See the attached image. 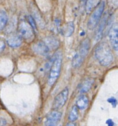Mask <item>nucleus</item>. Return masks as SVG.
Masks as SVG:
<instances>
[{
	"label": "nucleus",
	"instance_id": "nucleus-24",
	"mask_svg": "<svg viewBox=\"0 0 118 126\" xmlns=\"http://www.w3.org/2000/svg\"><path fill=\"white\" fill-rule=\"evenodd\" d=\"M85 1L86 0H81V2H82V3H84V2H85Z\"/></svg>",
	"mask_w": 118,
	"mask_h": 126
},
{
	"label": "nucleus",
	"instance_id": "nucleus-11",
	"mask_svg": "<svg viewBox=\"0 0 118 126\" xmlns=\"http://www.w3.org/2000/svg\"><path fill=\"white\" fill-rule=\"evenodd\" d=\"M7 44L12 48L18 47L22 44L23 39L18 33H11L6 39Z\"/></svg>",
	"mask_w": 118,
	"mask_h": 126
},
{
	"label": "nucleus",
	"instance_id": "nucleus-17",
	"mask_svg": "<svg viewBox=\"0 0 118 126\" xmlns=\"http://www.w3.org/2000/svg\"><path fill=\"white\" fill-rule=\"evenodd\" d=\"M8 22V16L4 10H0V31L4 29Z\"/></svg>",
	"mask_w": 118,
	"mask_h": 126
},
{
	"label": "nucleus",
	"instance_id": "nucleus-25",
	"mask_svg": "<svg viewBox=\"0 0 118 126\" xmlns=\"http://www.w3.org/2000/svg\"></svg>",
	"mask_w": 118,
	"mask_h": 126
},
{
	"label": "nucleus",
	"instance_id": "nucleus-6",
	"mask_svg": "<svg viewBox=\"0 0 118 126\" xmlns=\"http://www.w3.org/2000/svg\"><path fill=\"white\" fill-rule=\"evenodd\" d=\"M33 49L34 52L42 57L48 56L51 51L44 41H39L34 43L33 46Z\"/></svg>",
	"mask_w": 118,
	"mask_h": 126
},
{
	"label": "nucleus",
	"instance_id": "nucleus-3",
	"mask_svg": "<svg viewBox=\"0 0 118 126\" xmlns=\"http://www.w3.org/2000/svg\"><path fill=\"white\" fill-rule=\"evenodd\" d=\"M18 34L26 43H31L35 38V32L29 22L21 20L18 25Z\"/></svg>",
	"mask_w": 118,
	"mask_h": 126
},
{
	"label": "nucleus",
	"instance_id": "nucleus-5",
	"mask_svg": "<svg viewBox=\"0 0 118 126\" xmlns=\"http://www.w3.org/2000/svg\"><path fill=\"white\" fill-rule=\"evenodd\" d=\"M69 97V88L66 87L55 97L52 108L54 110H58L64 106Z\"/></svg>",
	"mask_w": 118,
	"mask_h": 126
},
{
	"label": "nucleus",
	"instance_id": "nucleus-19",
	"mask_svg": "<svg viewBox=\"0 0 118 126\" xmlns=\"http://www.w3.org/2000/svg\"><path fill=\"white\" fill-rule=\"evenodd\" d=\"M28 19L29 24L31 25V26L32 27V28H33V30H34V32H36L37 31V27H36V23H35V20H34V18H33V17L31 16H29L28 17Z\"/></svg>",
	"mask_w": 118,
	"mask_h": 126
},
{
	"label": "nucleus",
	"instance_id": "nucleus-23",
	"mask_svg": "<svg viewBox=\"0 0 118 126\" xmlns=\"http://www.w3.org/2000/svg\"><path fill=\"white\" fill-rule=\"evenodd\" d=\"M66 126H75V124L73 123H67Z\"/></svg>",
	"mask_w": 118,
	"mask_h": 126
},
{
	"label": "nucleus",
	"instance_id": "nucleus-2",
	"mask_svg": "<svg viewBox=\"0 0 118 126\" xmlns=\"http://www.w3.org/2000/svg\"><path fill=\"white\" fill-rule=\"evenodd\" d=\"M62 62V57L61 54H58L55 55V59L50 68L48 84L50 86H53L59 76Z\"/></svg>",
	"mask_w": 118,
	"mask_h": 126
},
{
	"label": "nucleus",
	"instance_id": "nucleus-7",
	"mask_svg": "<svg viewBox=\"0 0 118 126\" xmlns=\"http://www.w3.org/2000/svg\"><path fill=\"white\" fill-rule=\"evenodd\" d=\"M62 113L57 110H53L48 114L45 121V126H58L61 119Z\"/></svg>",
	"mask_w": 118,
	"mask_h": 126
},
{
	"label": "nucleus",
	"instance_id": "nucleus-4",
	"mask_svg": "<svg viewBox=\"0 0 118 126\" xmlns=\"http://www.w3.org/2000/svg\"><path fill=\"white\" fill-rule=\"evenodd\" d=\"M105 1H101L100 4L95 7V9L92 12L91 15L88 20V25H87L88 29L92 30L97 26L99 21L101 19L104 9H105Z\"/></svg>",
	"mask_w": 118,
	"mask_h": 126
},
{
	"label": "nucleus",
	"instance_id": "nucleus-8",
	"mask_svg": "<svg viewBox=\"0 0 118 126\" xmlns=\"http://www.w3.org/2000/svg\"><path fill=\"white\" fill-rule=\"evenodd\" d=\"M91 48V41L88 38H85L84 40L82 41L80 43L79 48H78V51L76 54L81 58L84 60L85 58L88 55L89 53V50Z\"/></svg>",
	"mask_w": 118,
	"mask_h": 126
},
{
	"label": "nucleus",
	"instance_id": "nucleus-21",
	"mask_svg": "<svg viewBox=\"0 0 118 126\" xmlns=\"http://www.w3.org/2000/svg\"><path fill=\"white\" fill-rule=\"evenodd\" d=\"M107 101L114 107V108H115L116 106L117 105V100H116V98H114V97H111V98H108V99L107 100Z\"/></svg>",
	"mask_w": 118,
	"mask_h": 126
},
{
	"label": "nucleus",
	"instance_id": "nucleus-1",
	"mask_svg": "<svg viewBox=\"0 0 118 126\" xmlns=\"http://www.w3.org/2000/svg\"><path fill=\"white\" fill-rule=\"evenodd\" d=\"M95 57L99 63L104 66H108L112 63L114 57L108 44L104 41L99 43L95 49Z\"/></svg>",
	"mask_w": 118,
	"mask_h": 126
},
{
	"label": "nucleus",
	"instance_id": "nucleus-13",
	"mask_svg": "<svg viewBox=\"0 0 118 126\" xmlns=\"http://www.w3.org/2000/svg\"><path fill=\"white\" fill-rule=\"evenodd\" d=\"M44 43L47 44L50 50H55V49H58L59 46V41L58 38L55 36H48L46 38L44 41Z\"/></svg>",
	"mask_w": 118,
	"mask_h": 126
},
{
	"label": "nucleus",
	"instance_id": "nucleus-14",
	"mask_svg": "<svg viewBox=\"0 0 118 126\" xmlns=\"http://www.w3.org/2000/svg\"><path fill=\"white\" fill-rule=\"evenodd\" d=\"M88 103H89V100L88 97L85 95H82L77 98L75 106L78 109L84 110L88 107Z\"/></svg>",
	"mask_w": 118,
	"mask_h": 126
},
{
	"label": "nucleus",
	"instance_id": "nucleus-22",
	"mask_svg": "<svg viewBox=\"0 0 118 126\" xmlns=\"http://www.w3.org/2000/svg\"><path fill=\"white\" fill-rule=\"evenodd\" d=\"M106 124L108 126H115V123L113 122V121H112L111 119H108L106 122Z\"/></svg>",
	"mask_w": 118,
	"mask_h": 126
},
{
	"label": "nucleus",
	"instance_id": "nucleus-18",
	"mask_svg": "<svg viewBox=\"0 0 118 126\" xmlns=\"http://www.w3.org/2000/svg\"><path fill=\"white\" fill-rule=\"evenodd\" d=\"M78 118V108L75 105L73 106L71 110L70 111L69 114V120L71 123L75 121Z\"/></svg>",
	"mask_w": 118,
	"mask_h": 126
},
{
	"label": "nucleus",
	"instance_id": "nucleus-12",
	"mask_svg": "<svg viewBox=\"0 0 118 126\" xmlns=\"http://www.w3.org/2000/svg\"><path fill=\"white\" fill-rule=\"evenodd\" d=\"M94 79L91 78H88L83 80V82L79 85L78 90L80 94H84L88 92L93 87L94 84Z\"/></svg>",
	"mask_w": 118,
	"mask_h": 126
},
{
	"label": "nucleus",
	"instance_id": "nucleus-9",
	"mask_svg": "<svg viewBox=\"0 0 118 126\" xmlns=\"http://www.w3.org/2000/svg\"><path fill=\"white\" fill-rule=\"evenodd\" d=\"M118 24L115 23L113 25L111 29L109 31L108 36L110 44L113 49L115 50H118Z\"/></svg>",
	"mask_w": 118,
	"mask_h": 126
},
{
	"label": "nucleus",
	"instance_id": "nucleus-20",
	"mask_svg": "<svg viewBox=\"0 0 118 126\" xmlns=\"http://www.w3.org/2000/svg\"><path fill=\"white\" fill-rule=\"evenodd\" d=\"M6 47V41L4 39L0 38V54L3 52Z\"/></svg>",
	"mask_w": 118,
	"mask_h": 126
},
{
	"label": "nucleus",
	"instance_id": "nucleus-15",
	"mask_svg": "<svg viewBox=\"0 0 118 126\" xmlns=\"http://www.w3.org/2000/svg\"><path fill=\"white\" fill-rule=\"evenodd\" d=\"M74 28L75 27L73 22H69L61 28V33L64 36L69 37L73 34L74 32Z\"/></svg>",
	"mask_w": 118,
	"mask_h": 126
},
{
	"label": "nucleus",
	"instance_id": "nucleus-10",
	"mask_svg": "<svg viewBox=\"0 0 118 126\" xmlns=\"http://www.w3.org/2000/svg\"><path fill=\"white\" fill-rule=\"evenodd\" d=\"M108 16L106 13L103 16L102 18H101L100 20L99 21L97 25V29L96 30L95 33V39L96 41L98 42L101 39L104 30H105V27L108 23Z\"/></svg>",
	"mask_w": 118,
	"mask_h": 126
},
{
	"label": "nucleus",
	"instance_id": "nucleus-16",
	"mask_svg": "<svg viewBox=\"0 0 118 126\" xmlns=\"http://www.w3.org/2000/svg\"><path fill=\"white\" fill-rule=\"evenodd\" d=\"M86 11L87 14H89L101 2V0H86Z\"/></svg>",
	"mask_w": 118,
	"mask_h": 126
}]
</instances>
